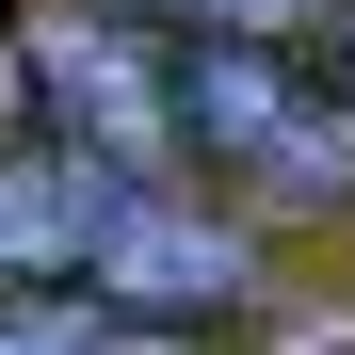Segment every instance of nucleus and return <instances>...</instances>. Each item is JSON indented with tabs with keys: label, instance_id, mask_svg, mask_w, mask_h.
<instances>
[{
	"label": "nucleus",
	"instance_id": "obj_5",
	"mask_svg": "<svg viewBox=\"0 0 355 355\" xmlns=\"http://www.w3.org/2000/svg\"><path fill=\"white\" fill-rule=\"evenodd\" d=\"M0 355H130V323L97 291H0Z\"/></svg>",
	"mask_w": 355,
	"mask_h": 355
},
{
	"label": "nucleus",
	"instance_id": "obj_7",
	"mask_svg": "<svg viewBox=\"0 0 355 355\" xmlns=\"http://www.w3.org/2000/svg\"><path fill=\"white\" fill-rule=\"evenodd\" d=\"M130 355H226L210 323H130Z\"/></svg>",
	"mask_w": 355,
	"mask_h": 355
},
{
	"label": "nucleus",
	"instance_id": "obj_2",
	"mask_svg": "<svg viewBox=\"0 0 355 355\" xmlns=\"http://www.w3.org/2000/svg\"><path fill=\"white\" fill-rule=\"evenodd\" d=\"M81 291L113 323H226L259 307V210H226L210 178H97V243H81Z\"/></svg>",
	"mask_w": 355,
	"mask_h": 355
},
{
	"label": "nucleus",
	"instance_id": "obj_3",
	"mask_svg": "<svg viewBox=\"0 0 355 355\" xmlns=\"http://www.w3.org/2000/svg\"><path fill=\"white\" fill-rule=\"evenodd\" d=\"M33 97H49V146H81V162H130V178H194L178 162V81H162V33L113 0V17H49L33 49Z\"/></svg>",
	"mask_w": 355,
	"mask_h": 355
},
{
	"label": "nucleus",
	"instance_id": "obj_6",
	"mask_svg": "<svg viewBox=\"0 0 355 355\" xmlns=\"http://www.w3.org/2000/svg\"><path fill=\"white\" fill-rule=\"evenodd\" d=\"M130 17H162V33H339L355 0H130Z\"/></svg>",
	"mask_w": 355,
	"mask_h": 355
},
{
	"label": "nucleus",
	"instance_id": "obj_1",
	"mask_svg": "<svg viewBox=\"0 0 355 355\" xmlns=\"http://www.w3.org/2000/svg\"><path fill=\"white\" fill-rule=\"evenodd\" d=\"M178 81V162L259 226L355 210V81L323 33H162Z\"/></svg>",
	"mask_w": 355,
	"mask_h": 355
},
{
	"label": "nucleus",
	"instance_id": "obj_4",
	"mask_svg": "<svg viewBox=\"0 0 355 355\" xmlns=\"http://www.w3.org/2000/svg\"><path fill=\"white\" fill-rule=\"evenodd\" d=\"M97 178L113 162H81V146H0V291H81Z\"/></svg>",
	"mask_w": 355,
	"mask_h": 355
}]
</instances>
